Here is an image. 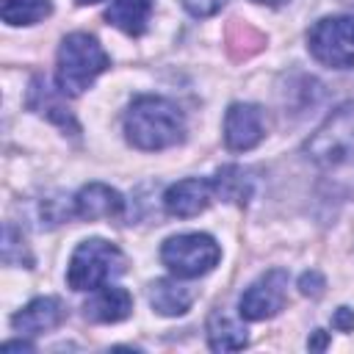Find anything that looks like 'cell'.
<instances>
[{
	"label": "cell",
	"instance_id": "1",
	"mask_svg": "<svg viewBox=\"0 0 354 354\" xmlns=\"http://www.w3.org/2000/svg\"><path fill=\"white\" fill-rule=\"evenodd\" d=\"M307 155L335 191L354 194V105L337 108L310 136Z\"/></svg>",
	"mask_w": 354,
	"mask_h": 354
},
{
	"label": "cell",
	"instance_id": "2",
	"mask_svg": "<svg viewBox=\"0 0 354 354\" xmlns=\"http://www.w3.org/2000/svg\"><path fill=\"white\" fill-rule=\"evenodd\" d=\"M124 136L144 152L169 149L185 138V116L171 100L141 94L124 113Z\"/></svg>",
	"mask_w": 354,
	"mask_h": 354
},
{
	"label": "cell",
	"instance_id": "3",
	"mask_svg": "<svg viewBox=\"0 0 354 354\" xmlns=\"http://www.w3.org/2000/svg\"><path fill=\"white\" fill-rule=\"evenodd\" d=\"M108 66H111V58L91 33H69L58 47L55 86L64 97H77Z\"/></svg>",
	"mask_w": 354,
	"mask_h": 354
},
{
	"label": "cell",
	"instance_id": "4",
	"mask_svg": "<svg viewBox=\"0 0 354 354\" xmlns=\"http://www.w3.org/2000/svg\"><path fill=\"white\" fill-rule=\"evenodd\" d=\"M127 260L122 249L105 238H88L80 241L72 252L69 268H66V285L72 290H97L108 285L113 277L124 274Z\"/></svg>",
	"mask_w": 354,
	"mask_h": 354
},
{
	"label": "cell",
	"instance_id": "5",
	"mask_svg": "<svg viewBox=\"0 0 354 354\" xmlns=\"http://www.w3.org/2000/svg\"><path fill=\"white\" fill-rule=\"evenodd\" d=\"M160 260L174 277L194 279L218 266L221 246L216 243V238L205 232H183V235H171L163 241Z\"/></svg>",
	"mask_w": 354,
	"mask_h": 354
},
{
	"label": "cell",
	"instance_id": "6",
	"mask_svg": "<svg viewBox=\"0 0 354 354\" xmlns=\"http://www.w3.org/2000/svg\"><path fill=\"white\" fill-rule=\"evenodd\" d=\"M307 47L313 58L332 69L354 66V19L351 17H324L307 33Z\"/></svg>",
	"mask_w": 354,
	"mask_h": 354
},
{
	"label": "cell",
	"instance_id": "7",
	"mask_svg": "<svg viewBox=\"0 0 354 354\" xmlns=\"http://www.w3.org/2000/svg\"><path fill=\"white\" fill-rule=\"evenodd\" d=\"M288 271L271 268L257 277L238 299V315L246 321H266L274 318L288 301Z\"/></svg>",
	"mask_w": 354,
	"mask_h": 354
},
{
	"label": "cell",
	"instance_id": "8",
	"mask_svg": "<svg viewBox=\"0 0 354 354\" xmlns=\"http://www.w3.org/2000/svg\"><path fill=\"white\" fill-rule=\"evenodd\" d=\"M266 136L263 111L252 102H232L224 113V144L232 152H246L257 147Z\"/></svg>",
	"mask_w": 354,
	"mask_h": 354
},
{
	"label": "cell",
	"instance_id": "9",
	"mask_svg": "<svg viewBox=\"0 0 354 354\" xmlns=\"http://www.w3.org/2000/svg\"><path fill=\"white\" fill-rule=\"evenodd\" d=\"M216 196L213 180H202V177H185L180 183H174L166 194H163V207L169 216L174 218H191L199 216Z\"/></svg>",
	"mask_w": 354,
	"mask_h": 354
},
{
	"label": "cell",
	"instance_id": "10",
	"mask_svg": "<svg viewBox=\"0 0 354 354\" xmlns=\"http://www.w3.org/2000/svg\"><path fill=\"white\" fill-rule=\"evenodd\" d=\"M124 213V199L116 188L102 185V183H88L83 185L75 199H72V216L83 221H97V218H116Z\"/></svg>",
	"mask_w": 354,
	"mask_h": 354
},
{
	"label": "cell",
	"instance_id": "11",
	"mask_svg": "<svg viewBox=\"0 0 354 354\" xmlns=\"http://www.w3.org/2000/svg\"><path fill=\"white\" fill-rule=\"evenodd\" d=\"M64 318H66V310H64L61 299L41 296V299H33L30 304H25L19 313H14L11 315V326L19 335H41V332L55 329Z\"/></svg>",
	"mask_w": 354,
	"mask_h": 354
},
{
	"label": "cell",
	"instance_id": "12",
	"mask_svg": "<svg viewBox=\"0 0 354 354\" xmlns=\"http://www.w3.org/2000/svg\"><path fill=\"white\" fill-rule=\"evenodd\" d=\"M86 318L97 324H119L133 313V296L124 288L102 285L94 290V296L86 301Z\"/></svg>",
	"mask_w": 354,
	"mask_h": 354
},
{
	"label": "cell",
	"instance_id": "13",
	"mask_svg": "<svg viewBox=\"0 0 354 354\" xmlns=\"http://www.w3.org/2000/svg\"><path fill=\"white\" fill-rule=\"evenodd\" d=\"M152 6L155 0H111V6L105 8V19L127 36H141L149 25Z\"/></svg>",
	"mask_w": 354,
	"mask_h": 354
},
{
	"label": "cell",
	"instance_id": "14",
	"mask_svg": "<svg viewBox=\"0 0 354 354\" xmlns=\"http://www.w3.org/2000/svg\"><path fill=\"white\" fill-rule=\"evenodd\" d=\"M149 304L158 315L174 318V315L188 313V307L194 304V290L174 279H155L149 285Z\"/></svg>",
	"mask_w": 354,
	"mask_h": 354
},
{
	"label": "cell",
	"instance_id": "15",
	"mask_svg": "<svg viewBox=\"0 0 354 354\" xmlns=\"http://www.w3.org/2000/svg\"><path fill=\"white\" fill-rule=\"evenodd\" d=\"M28 108L36 111V113H41V116H47V119L55 122L58 127H64V130H69V133H77V122H75V116H72L69 108L50 91V86H47L41 77H33V83H30V91H28Z\"/></svg>",
	"mask_w": 354,
	"mask_h": 354
},
{
	"label": "cell",
	"instance_id": "16",
	"mask_svg": "<svg viewBox=\"0 0 354 354\" xmlns=\"http://www.w3.org/2000/svg\"><path fill=\"white\" fill-rule=\"evenodd\" d=\"M207 343L213 351H241V348H246L249 337L241 324H235L230 315L216 310L207 318Z\"/></svg>",
	"mask_w": 354,
	"mask_h": 354
},
{
	"label": "cell",
	"instance_id": "17",
	"mask_svg": "<svg viewBox=\"0 0 354 354\" xmlns=\"http://www.w3.org/2000/svg\"><path fill=\"white\" fill-rule=\"evenodd\" d=\"M213 188H216V196L235 205H246L252 199V177L241 166H221L213 177Z\"/></svg>",
	"mask_w": 354,
	"mask_h": 354
},
{
	"label": "cell",
	"instance_id": "18",
	"mask_svg": "<svg viewBox=\"0 0 354 354\" xmlns=\"http://www.w3.org/2000/svg\"><path fill=\"white\" fill-rule=\"evenodd\" d=\"M50 0H0V14L8 25H36L50 17Z\"/></svg>",
	"mask_w": 354,
	"mask_h": 354
},
{
	"label": "cell",
	"instance_id": "19",
	"mask_svg": "<svg viewBox=\"0 0 354 354\" xmlns=\"http://www.w3.org/2000/svg\"><path fill=\"white\" fill-rule=\"evenodd\" d=\"M227 0H183V6H185V11L191 14V17H213L221 6H224Z\"/></svg>",
	"mask_w": 354,
	"mask_h": 354
},
{
	"label": "cell",
	"instance_id": "20",
	"mask_svg": "<svg viewBox=\"0 0 354 354\" xmlns=\"http://www.w3.org/2000/svg\"><path fill=\"white\" fill-rule=\"evenodd\" d=\"M299 288H301L304 296H321L324 288H326V282H324V277L318 271H304L301 279H299Z\"/></svg>",
	"mask_w": 354,
	"mask_h": 354
},
{
	"label": "cell",
	"instance_id": "21",
	"mask_svg": "<svg viewBox=\"0 0 354 354\" xmlns=\"http://www.w3.org/2000/svg\"><path fill=\"white\" fill-rule=\"evenodd\" d=\"M332 326L337 332H354V310L351 307H337V313L332 315Z\"/></svg>",
	"mask_w": 354,
	"mask_h": 354
},
{
	"label": "cell",
	"instance_id": "22",
	"mask_svg": "<svg viewBox=\"0 0 354 354\" xmlns=\"http://www.w3.org/2000/svg\"><path fill=\"white\" fill-rule=\"evenodd\" d=\"M326 343H329V337H326V332H324V329H315V332H313V337L307 340V346H310V348H315V351L326 348Z\"/></svg>",
	"mask_w": 354,
	"mask_h": 354
},
{
	"label": "cell",
	"instance_id": "23",
	"mask_svg": "<svg viewBox=\"0 0 354 354\" xmlns=\"http://www.w3.org/2000/svg\"><path fill=\"white\" fill-rule=\"evenodd\" d=\"M3 351H33V346L25 340H8V343H3Z\"/></svg>",
	"mask_w": 354,
	"mask_h": 354
},
{
	"label": "cell",
	"instance_id": "24",
	"mask_svg": "<svg viewBox=\"0 0 354 354\" xmlns=\"http://www.w3.org/2000/svg\"><path fill=\"white\" fill-rule=\"evenodd\" d=\"M252 3H263V6H282L288 0H252Z\"/></svg>",
	"mask_w": 354,
	"mask_h": 354
},
{
	"label": "cell",
	"instance_id": "25",
	"mask_svg": "<svg viewBox=\"0 0 354 354\" xmlns=\"http://www.w3.org/2000/svg\"><path fill=\"white\" fill-rule=\"evenodd\" d=\"M75 3H80V6H91V3H100V0H75Z\"/></svg>",
	"mask_w": 354,
	"mask_h": 354
}]
</instances>
